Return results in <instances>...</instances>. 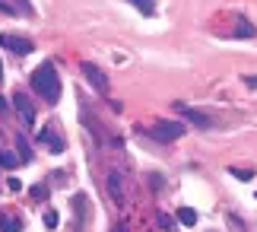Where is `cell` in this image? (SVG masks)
<instances>
[{"label": "cell", "mask_w": 257, "mask_h": 232, "mask_svg": "<svg viewBox=\"0 0 257 232\" xmlns=\"http://www.w3.org/2000/svg\"><path fill=\"white\" fill-rule=\"evenodd\" d=\"M29 83H32V89L42 99H48V102H57V99H61V76H57V67L51 64V60H45V64H38L35 70H32V80H29Z\"/></svg>", "instance_id": "6da1fadb"}, {"label": "cell", "mask_w": 257, "mask_h": 232, "mask_svg": "<svg viewBox=\"0 0 257 232\" xmlns=\"http://www.w3.org/2000/svg\"><path fill=\"white\" fill-rule=\"evenodd\" d=\"M150 137L159 140V143H172V140L184 137V124L181 121H156V124L150 127Z\"/></svg>", "instance_id": "7a4b0ae2"}, {"label": "cell", "mask_w": 257, "mask_h": 232, "mask_svg": "<svg viewBox=\"0 0 257 232\" xmlns=\"http://www.w3.org/2000/svg\"><path fill=\"white\" fill-rule=\"evenodd\" d=\"M0 45L7 48V51H13V54H29L32 51V42L29 38H23V35H13V32H0Z\"/></svg>", "instance_id": "3957f363"}, {"label": "cell", "mask_w": 257, "mask_h": 232, "mask_svg": "<svg viewBox=\"0 0 257 232\" xmlns=\"http://www.w3.org/2000/svg\"><path fill=\"white\" fill-rule=\"evenodd\" d=\"M13 105H16L19 118H23V124H26V127H32V124H35V108H32V102H29L23 93H16V96H13Z\"/></svg>", "instance_id": "277c9868"}, {"label": "cell", "mask_w": 257, "mask_h": 232, "mask_svg": "<svg viewBox=\"0 0 257 232\" xmlns=\"http://www.w3.org/2000/svg\"><path fill=\"white\" fill-rule=\"evenodd\" d=\"M83 76L89 80V83H92L98 93H108V76L102 73V70H98L95 64H83Z\"/></svg>", "instance_id": "5b68a950"}, {"label": "cell", "mask_w": 257, "mask_h": 232, "mask_svg": "<svg viewBox=\"0 0 257 232\" xmlns=\"http://www.w3.org/2000/svg\"><path fill=\"white\" fill-rule=\"evenodd\" d=\"M175 108H178V115H181V118H187V121H194L197 127H213V121H210V115L197 112V108H191V105H175Z\"/></svg>", "instance_id": "8992f818"}, {"label": "cell", "mask_w": 257, "mask_h": 232, "mask_svg": "<svg viewBox=\"0 0 257 232\" xmlns=\"http://www.w3.org/2000/svg\"><path fill=\"white\" fill-rule=\"evenodd\" d=\"M0 232H23V219H19L13 210H4V213H0Z\"/></svg>", "instance_id": "52a82bcc"}, {"label": "cell", "mask_w": 257, "mask_h": 232, "mask_svg": "<svg viewBox=\"0 0 257 232\" xmlns=\"http://www.w3.org/2000/svg\"><path fill=\"white\" fill-rule=\"evenodd\" d=\"M254 35H257V26L248 23L244 16H238V23H235V29H232V38H254Z\"/></svg>", "instance_id": "ba28073f"}, {"label": "cell", "mask_w": 257, "mask_h": 232, "mask_svg": "<svg viewBox=\"0 0 257 232\" xmlns=\"http://www.w3.org/2000/svg\"><path fill=\"white\" fill-rule=\"evenodd\" d=\"M38 140H42V143H51V149H54V153H64V149H67L64 137H57V134H54L51 127H45L42 134H38Z\"/></svg>", "instance_id": "9c48e42d"}, {"label": "cell", "mask_w": 257, "mask_h": 232, "mask_svg": "<svg viewBox=\"0 0 257 232\" xmlns=\"http://www.w3.org/2000/svg\"><path fill=\"white\" fill-rule=\"evenodd\" d=\"M108 191H111V197L117 200V204L124 200V191H121V175H117V172L108 175Z\"/></svg>", "instance_id": "30bf717a"}, {"label": "cell", "mask_w": 257, "mask_h": 232, "mask_svg": "<svg viewBox=\"0 0 257 232\" xmlns=\"http://www.w3.org/2000/svg\"><path fill=\"white\" fill-rule=\"evenodd\" d=\"M19 163H23V159H19L16 153H10V149H0V166H4V169H16Z\"/></svg>", "instance_id": "8fae6325"}, {"label": "cell", "mask_w": 257, "mask_h": 232, "mask_svg": "<svg viewBox=\"0 0 257 232\" xmlns=\"http://www.w3.org/2000/svg\"><path fill=\"white\" fill-rule=\"evenodd\" d=\"M127 4H134L143 16H153L156 13V4H153V0H127Z\"/></svg>", "instance_id": "7c38bea8"}, {"label": "cell", "mask_w": 257, "mask_h": 232, "mask_svg": "<svg viewBox=\"0 0 257 232\" xmlns=\"http://www.w3.org/2000/svg\"><path fill=\"white\" fill-rule=\"evenodd\" d=\"M178 219H181V226H194L197 223V213H194L191 207H181V210H178Z\"/></svg>", "instance_id": "4fadbf2b"}, {"label": "cell", "mask_w": 257, "mask_h": 232, "mask_svg": "<svg viewBox=\"0 0 257 232\" xmlns=\"http://www.w3.org/2000/svg\"><path fill=\"white\" fill-rule=\"evenodd\" d=\"M229 172L238 178V181H248V178H251V169H229Z\"/></svg>", "instance_id": "5bb4252c"}, {"label": "cell", "mask_w": 257, "mask_h": 232, "mask_svg": "<svg viewBox=\"0 0 257 232\" xmlns=\"http://www.w3.org/2000/svg\"><path fill=\"white\" fill-rule=\"evenodd\" d=\"M45 226L48 229H57V213H54V210H48V213H45Z\"/></svg>", "instance_id": "9a60e30c"}, {"label": "cell", "mask_w": 257, "mask_h": 232, "mask_svg": "<svg viewBox=\"0 0 257 232\" xmlns=\"http://www.w3.org/2000/svg\"><path fill=\"white\" fill-rule=\"evenodd\" d=\"M32 197H35V200H45V197H48V188H45V185H35V188H32Z\"/></svg>", "instance_id": "2e32d148"}, {"label": "cell", "mask_w": 257, "mask_h": 232, "mask_svg": "<svg viewBox=\"0 0 257 232\" xmlns=\"http://www.w3.org/2000/svg\"><path fill=\"white\" fill-rule=\"evenodd\" d=\"M0 13H16V7H10L7 0H0Z\"/></svg>", "instance_id": "e0dca14e"}, {"label": "cell", "mask_w": 257, "mask_h": 232, "mask_svg": "<svg viewBox=\"0 0 257 232\" xmlns=\"http://www.w3.org/2000/svg\"><path fill=\"white\" fill-rule=\"evenodd\" d=\"M244 86H254L257 89V76H244Z\"/></svg>", "instance_id": "ac0fdd59"}, {"label": "cell", "mask_w": 257, "mask_h": 232, "mask_svg": "<svg viewBox=\"0 0 257 232\" xmlns=\"http://www.w3.org/2000/svg\"><path fill=\"white\" fill-rule=\"evenodd\" d=\"M0 80H4V64H0Z\"/></svg>", "instance_id": "d6986e66"}]
</instances>
